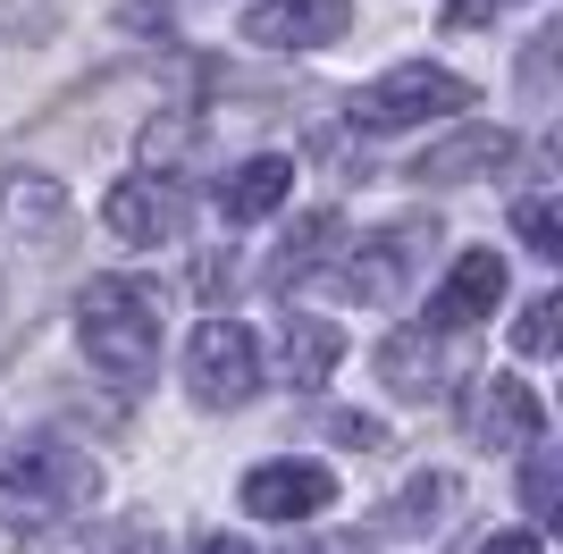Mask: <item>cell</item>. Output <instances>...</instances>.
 <instances>
[{"instance_id": "5bb4252c", "label": "cell", "mask_w": 563, "mask_h": 554, "mask_svg": "<svg viewBox=\"0 0 563 554\" xmlns=\"http://www.w3.org/2000/svg\"><path fill=\"white\" fill-rule=\"evenodd\" d=\"M336 353H345V336H336L329 320H286V378H295V387H320L336 369Z\"/></svg>"}, {"instance_id": "7c38bea8", "label": "cell", "mask_w": 563, "mask_h": 554, "mask_svg": "<svg viewBox=\"0 0 563 554\" xmlns=\"http://www.w3.org/2000/svg\"><path fill=\"white\" fill-rule=\"evenodd\" d=\"M496 302H505V261L479 244V253L454 261V277L438 286V302H429V320L438 328H471V320H488Z\"/></svg>"}, {"instance_id": "9c48e42d", "label": "cell", "mask_w": 563, "mask_h": 554, "mask_svg": "<svg viewBox=\"0 0 563 554\" xmlns=\"http://www.w3.org/2000/svg\"><path fill=\"white\" fill-rule=\"evenodd\" d=\"M539 429H547V412L521 378H479V395H471V445L521 454V445H539Z\"/></svg>"}, {"instance_id": "d4e9b609", "label": "cell", "mask_w": 563, "mask_h": 554, "mask_svg": "<svg viewBox=\"0 0 563 554\" xmlns=\"http://www.w3.org/2000/svg\"><path fill=\"white\" fill-rule=\"evenodd\" d=\"M135 554H161V538H135Z\"/></svg>"}, {"instance_id": "ba28073f", "label": "cell", "mask_w": 563, "mask_h": 554, "mask_svg": "<svg viewBox=\"0 0 563 554\" xmlns=\"http://www.w3.org/2000/svg\"><path fill=\"white\" fill-rule=\"evenodd\" d=\"M353 25V0H261L244 18V43H269V51H329L345 43Z\"/></svg>"}, {"instance_id": "7402d4cb", "label": "cell", "mask_w": 563, "mask_h": 554, "mask_svg": "<svg viewBox=\"0 0 563 554\" xmlns=\"http://www.w3.org/2000/svg\"><path fill=\"white\" fill-rule=\"evenodd\" d=\"M505 9H521V0H446V25H454V34H471V25H496Z\"/></svg>"}, {"instance_id": "603a6c76", "label": "cell", "mask_w": 563, "mask_h": 554, "mask_svg": "<svg viewBox=\"0 0 563 554\" xmlns=\"http://www.w3.org/2000/svg\"><path fill=\"white\" fill-rule=\"evenodd\" d=\"M479 554H547V546H539V538H530V530H505V538H488V546H479Z\"/></svg>"}, {"instance_id": "3957f363", "label": "cell", "mask_w": 563, "mask_h": 554, "mask_svg": "<svg viewBox=\"0 0 563 554\" xmlns=\"http://www.w3.org/2000/svg\"><path fill=\"white\" fill-rule=\"evenodd\" d=\"M479 92L463 85V76H446V68H429V59H412V68H396V76H378L371 92H353V126L362 135H396V126H429V118H454V110H471Z\"/></svg>"}, {"instance_id": "e0dca14e", "label": "cell", "mask_w": 563, "mask_h": 554, "mask_svg": "<svg viewBox=\"0 0 563 554\" xmlns=\"http://www.w3.org/2000/svg\"><path fill=\"white\" fill-rule=\"evenodd\" d=\"M555 496H563V462H555V445H530V470H521V505H530V521H563Z\"/></svg>"}, {"instance_id": "7a4b0ae2", "label": "cell", "mask_w": 563, "mask_h": 554, "mask_svg": "<svg viewBox=\"0 0 563 554\" xmlns=\"http://www.w3.org/2000/svg\"><path fill=\"white\" fill-rule=\"evenodd\" d=\"M101 496L93 454H76L68 437H25L0 462V530H51Z\"/></svg>"}, {"instance_id": "8fae6325", "label": "cell", "mask_w": 563, "mask_h": 554, "mask_svg": "<svg viewBox=\"0 0 563 554\" xmlns=\"http://www.w3.org/2000/svg\"><path fill=\"white\" fill-rule=\"evenodd\" d=\"M514 152H521V143L505 135V126H471V135H454V143H438V152H421V168H412V177H421V185L505 177V168H514Z\"/></svg>"}, {"instance_id": "30bf717a", "label": "cell", "mask_w": 563, "mask_h": 554, "mask_svg": "<svg viewBox=\"0 0 563 554\" xmlns=\"http://www.w3.org/2000/svg\"><path fill=\"white\" fill-rule=\"evenodd\" d=\"M336 479L320 462H261L253 479H244V512L261 521H311V512H329Z\"/></svg>"}, {"instance_id": "5b68a950", "label": "cell", "mask_w": 563, "mask_h": 554, "mask_svg": "<svg viewBox=\"0 0 563 554\" xmlns=\"http://www.w3.org/2000/svg\"><path fill=\"white\" fill-rule=\"evenodd\" d=\"M429 244H438V219H396V228H378L371 244L345 261V295L404 302V286H412V269L429 261Z\"/></svg>"}, {"instance_id": "ac0fdd59", "label": "cell", "mask_w": 563, "mask_h": 554, "mask_svg": "<svg viewBox=\"0 0 563 554\" xmlns=\"http://www.w3.org/2000/svg\"><path fill=\"white\" fill-rule=\"evenodd\" d=\"M514 228H521V244H530L539 261H563V219H555V202H539V193H530V202L514 210Z\"/></svg>"}, {"instance_id": "cb8c5ba5", "label": "cell", "mask_w": 563, "mask_h": 554, "mask_svg": "<svg viewBox=\"0 0 563 554\" xmlns=\"http://www.w3.org/2000/svg\"><path fill=\"white\" fill-rule=\"evenodd\" d=\"M202 554H244V538H211V546H202Z\"/></svg>"}, {"instance_id": "9a60e30c", "label": "cell", "mask_w": 563, "mask_h": 554, "mask_svg": "<svg viewBox=\"0 0 563 554\" xmlns=\"http://www.w3.org/2000/svg\"><path fill=\"white\" fill-rule=\"evenodd\" d=\"M446 505H454V479H446V470H429V479H412L396 505H387V530H404V538H412V530H446Z\"/></svg>"}, {"instance_id": "52a82bcc", "label": "cell", "mask_w": 563, "mask_h": 554, "mask_svg": "<svg viewBox=\"0 0 563 554\" xmlns=\"http://www.w3.org/2000/svg\"><path fill=\"white\" fill-rule=\"evenodd\" d=\"M378 378H387V395H404V403L446 395V378H454V328H396V336L378 345Z\"/></svg>"}, {"instance_id": "8992f818", "label": "cell", "mask_w": 563, "mask_h": 554, "mask_svg": "<svg viewBox=\"0 0 563 554\" xmlns=\"http://www.w3.org/2000/svg\"><path fill=\"white\" fill-rule=\"evenodd\" d=\"M101 228L118 244H177L186 235V193L161 177H118L110 202H101Z\"/></svg>"}, {"instance_id": "ffe728a7", "label": "cell", "mask_w": 563, "mask_h": 554, "mask_svg": "<svg viewBox=\"0 0 563 554\" xmlns=\"http://www.w3.org/2000/svg\"><path fill=\"white\" fill-rule=\"evenodd\" d=\"M555 51H563V34L547 25L539 43H530V59H521V85H530V101H539V110H547V76H555Z\"/></svg>"}, {"instance_id": "d6986e66", "label": "cell", "mask_w": 563, "mask_h": 554, "mask_svg": "<svg viewBox=\"0 0 563 554\" xmlns=\"http://www.w3.org/2000/svg\"><path fill=\"white\" fill-rule=\"evenodd\" d=\"M555 336H563V295L521 302V328H514V345H521V353H555Z\"/></svg>"}, {"instance_id": "2e32d148", "label": "cell", "mask_w": 563, "mask_h": 554, "mask_svg": "<svg viewBox=\"0 0 563 554\" xmlns=\"http://www.w3.org/2000/svg\"><path fill=\"white\" fill-rule=\"evenodd\" d=\"M329 244H336V210H311L303 228L286 235V253H278V261H269V286H295V277H303V269H311V261L329 253Z\"/></svg>"}, {"instance_id": "4fadbf2b", "label": "cell", "mask_w": 563, "mask_h": 554, "mask_svg": "<svg viewBox=\"0 0 563 554\" xmlns=\"http://www.w3.org/2000/svg\"><path fill=\"white\" fill-rule=\"evenodd\" d=\"M286 193H295V160H278V152H253L244 168H228V185H219V210L244 228V219H269Z\"/></svg>"}, {"instance_id": "6da1fadb", "label": "cell", "mask_w": 563, "mask_h": 554, "mask_svg": "<svg viewBox=\"0 0 563 554\" xmlns=\"http://www.w3.org/2000/svg\"><path fill=\"white\" fill-rule=\"evenodd\" d=\"M161 320H168V302L143 277H93L85 302H76V336H85L93 369L118 378V387H143L161 369Z\"/></svg>"}, {"instance_id": "44dd1931", "label": "cell", "mask_w": 563, "mask_h": 554, "mask_svg": "<svg viewBox=\"0 0 563 554\" xmlns=\"http://www.w3.org/2000/svg\"><path fill=\"white\" fill-rule=\"evenodd\" d=\"M329 437L353 445V454H378V445H387V429H378V420H362V412H336V420H329Z\"/></svg>"}, {"instance_id": "277c9868", "label": "cell", "mask_w": 563, "mask_h": 554, "mask_svg": "<svg viewBox=\"0 0 563 554\" xmlns=\"http://www.w3.org/2000/svg\"><path fill=\"white\" fill-rule=\"evenodd\" d=\"M186 387H194V403H211V412L253 403V387H261V345H253V328H235V320H202V328H194V345H186Z\"/></svg>"}]
</instances>
